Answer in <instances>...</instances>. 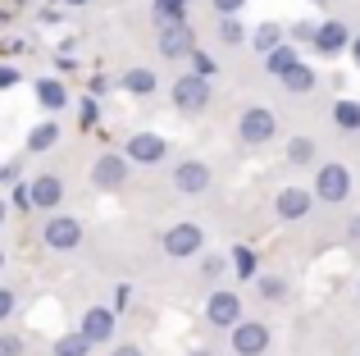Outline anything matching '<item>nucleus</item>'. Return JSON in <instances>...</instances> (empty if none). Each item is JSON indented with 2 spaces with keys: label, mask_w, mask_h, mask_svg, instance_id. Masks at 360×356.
Returning a JSON list of instances; mask_svg holds the SVG:
<instances>
[{
  "label": "nucleus",
  "mask_w": 360,
  "mask_h": 356,
  "mask_svg": "<svg viewBox=\"0 0 360 356\" xmlns=\"http://www.w3.org/2000/svg\"><path fill=\"white\" fill-rule=\"evenodd\" d=\"M187 60H192V73H201V78H214V73H219V64H214L205 51H196V46H192V55H187Z\"/></svg>",
  "instance_id": "nucleus-29"
},
{
  "label": "nucleus",
  "mask_w": 360,
  "mask_h": 356,
  "mask_svg": "<svg viewBox=\"0 0 360 356\" xmlns=\"http://www.w3.org/2000/svg\"><path fill=\"white\" fill-rule=\"evenodd\" d=\"M214 14H238V9H246V0H210Z\"/></svg>",
  "instance_id": "nucleus-33"
},
{
  "label": "nucleus",
  "mask_w": 360,
  "mask_h": 356,
  "mask_svg": "<svg viewBox=\"0 0 360 356\" xmlns=\"http://www.w3.org/2000/svg\"><path fill=\"white\" fill-rule=\"evenodd\" d=\"M288 165L310 170V165H315V142H310V137H292L288 142Z\"/></svg>",
  "instance_id": "nucleus-22"
},
{
  "label": "nucleus",
  "mask_w": 360,
  "mask_h": 356,
  "mask_svg": "<svg viewBox=\"0 0 360 356\" xmlns=\"http://www.w3.org/2000/svg\"><path fill=\"white\" fill-rule=\"evenodd\" d=\"M347 238H352V242H356V247H360V215H356V220H352V224H347Z\"/></svg>",
  "instance_id": "nucleus-39"
},
{
  "label": "nucleus",
  "mask_w": 360,
  "mask_h": 356,
  "mask_svg": "<svg viewBox=\"0 0 360 356\" xmlns=\"http://www.w3.org/2000/svg\"><path fill=\"white\" fill-rule=\"evenodd\" d=\"M119 87L128 91V96H150V91H155V73L150 69H128L119 78Z\"/></svg>",
  "instance_id": "nucleus-20"
},
{
  "label": "nucleus",
  "mask_w": 360,
  "mask_h": 356,
  "mask_svg": "<svg viewBox=\"0 0 360 356\" xmlns=\"http://www.w3.org/2000/svg\"><path fill=\"white\" fill-rule=\"evenodd\" d=\"M251 42H255V51H260V55H264V51H274V46L283 42V23H260Z\"/></svg>",
  "instance_id": "nucleus-25"
},
{
  "label": "nucleus",
  "mask_w": 360,
  "mask_h": 356,
  "mask_svg": "<svg viewBox=\"0 0 360 356\" xmlns=\"http://www.w3.org/2000/svg\"><path fill=\"white\" fill-rule=\"evenodd\" d=\"M356 293H360V284H356Z\"/></svg>",
  "instance_id": "nucleus-45"
},
{
  "label": "nucleus",
  "mask_w": 360,
  "mask_h": 356,
  "mask_svg": "<svg viewBox=\"0 0 360 356\" xmlns=\"http://www.w3.org/2000/svg\"><path fill=\"white\" fill-rule=\"evenodd\" d=\"M229 338H233V352L238 356H264L269 352V329L260 320H246V315L229 329Z\"/></svg>",
  "instance_id": "nucleus-6"
},
{
  "label": "nucleus",
  "mask_w": 360,
  "mask_h": 356,
  "mask_svg": "<svg viewBox=\"0 0 360 356\" xmlns=\"http://www.w3.org/2000/svg\"><path fill=\"white\" fill-rule=\"evenodd\" d=\"M41 238H46V247H51V251H78L82 247V224L73 220V215H55L51 210Z\"/></svg>",
  "instance_id": "nucleus-5"
},
{
  "label": "nucleus",
  "mask_w": 360,
  "mask_h": 356,
  "mask_svg": "<svg viewBox=\"0 0 360 356\" xmlns=\"http://www.w3.org/2000/svg\"><path fill=\"white\" fill-rule=\"evenodd\" d=\"M210 183H214V174H210V165H205V160H178V165H174V187H178L183 196L210 192Z\"/></svg>",
  "instance_id": "nucleus-10"
},
{
  "label": "nucleus",
  "mask_w": 360,
  "mask_h": 356,
  "mask_svg": "<svg viewBox=\"0 0 360 356\" xmlns=\"http://www.w3.org/2000/svg\"><path fill=\"white\" fill-rule=\"evenodd\" d=\"M310 205H315V192H310V187H283L278 201H274V210H278V220L297 224V220L310 215Z\"/></svg>",
  "instance_id": "nucleus-14"
},
{
  "label": "nucleus",
  "mask_w": 360,
  "mask_h": 356,
  "mask_svg": "<svg viewBox=\"0 0 360 356\" xmlns=\"http://www.w3.org/2000/svg\"><path fill=\"white\" fill-rule=\"evenodd\" d=\"M5 215H9V201H5V196H0V224H5Z\"/></svg>",
  "instance_id": "nucleus-41"
},
{
  "label": "nucleus",
  "mask_w": 360,
  "mask_h": 356,
  "mask_svg": "<svg viewBox=\"0 0 360 356\" xmlns=\"http://www.w3.org/2000/svg\"><path fill=\"white\" fill-rule=\"evenodd\" d=\"M205 320H210L214 329H233V324L242 320V297L233 293V288H214L210 302H205Z\"/></svg>",
  "instance_id": "nucleus-7"
},
{
  "label": "nucleus",
  "mask_w": 360,
  "mask_h": 356,
  "mask_svg": "<svg viewBox=\"0 0 360 356\" xmlns=\"http://www.w3.org/2000/svg\"><path fill=\"white\" fill-rule=\"evenodd\" d=\"M78 329L87 333V343H91V348H101V343H110V338H115L119 315L110 311V306H87V311H82V324H78Z\"/></svg>",
  "instance_id": "nucleus-11"
},
{
  "label": "nucleus",
  "mask_w": 360,
  "mask_h": 356,
  "mask_svg": "<svg viewBox=\"0 0 360 356\" xmlns=\"http://www.w3.org/2000/svg\"><path fill=\"white\" fill-rule=\"evenodd\" d=\"M192 27L183 23V18H174V23H160V55L165 60H187L192 55Z\"/></svg>",
  "instance_id": "nucleus-12"
},
{
  "label": "nucleus",
  "mask_w": 360,
  "mask_h": 356,
  "mask_svg": "<svg viewBox=\"0 0 360 356\" xmlns=\"http://www.w3.org/2000/svg\"><path fill=\"white\" fill-rule=\"evenodd\" d=\"M288 37H292V42H310V37H315V27H310V23H292Z\"/></svg>",
  "instance_id": "nucleus-34"
},
{
  "label": "nucleus",
  "mask_w": 360,
  "mask_h": 356,
  "mask_svg": "<svg viewBox=\"0 0 360 356\" xmlns=\"http://www.w3.org/2000/svg\"><path fill=\"white\" fill-rule=\"evenodd\" d=\"M18 178V165H0V183H14Z\"/></svg>",
  "instance_id": "nucleus-38"
},
{
  "label": "nucleus",
  "mask_w": 360,
  "mask_h": 356,
  "mask_svg": "<svg viewBox=\"0 0 360 356\" xmlns=\"http://www.w3.org/2000/svg\"><path fill=\"white\" fill-rule=\"evenodd\" d=\"M315 201L319 205H342L347 196H352V170H347L342 160H328V165H319L315 170Z\"/></svg>",
  "instance_id": "nucleus-1"
},
{
  "label": "nucleus",
  "mask_w": 360,
  "mask_h": 356,
  "mask_svg": "<svg viewBox=\"0 0 360 356\" xmlns=\"http://www.w3.org/2000/svg\"><path fill=\"white\" fill-rule=\"evenodd\" d=\"M201 269H205V279H224V274H229V256H205L201 260Z\"/></svg>",
  "instance_id": "nucleus-30"
},
{
  "label": "nucleus",
  "mask_w": 360,
  "mask_h": 356,
  "mask_svg": "<svg viewBox=\"0 0 360 356\" xmlns=\"http://www.w3.org/2000/svg\"><path fill=\"white\" fill-rule=\"evenodd\" d=\"M310 42H315V51H319V55H338V51H347L352 32H347L342 18H328V23H319V27H315V37H310Z\"/></svg>",
  "instance_id": "nucleus-15"
},
{
  "label": "nucleus",
  "mask_w": 360,
  "mask_h": 356,
  "mask_svg": "<svg viewBox=\"0 0 360 356\" xmlns=\"http://www.w3.org/2000/svg\"><path fill=\"white\" fill-rule=\"evenodd\" d=\"M9 315H14V293L0 288V320H9Z\"/></svg>",
  "instance_id": "nucleus-35"
},
{
  "label": "nucleus",
  "mask_w": 360,
  "mask_h": 356,
  "mask_svg": "<svg viewBox=\"0 0 360 356\" xmlns=\"http://www.w3.org/2000/svg\"><path fill=\"white\" fill-rule=\"evenodd\" d=\"M27 192H32V210H60L64 205V178L60 174H37L32 183H27Z\"/></svg>",
  "instance_id": "nucleus-13"
},
{
  "label": "nucleus",
  "mask_w": 360,
  "mask_h": 356,
  "mask_svg": "<svg viewBox=\"0 0 360 356\" xmlns=\"http://www.w3.org/2000/svg\"><path fill=\"white\" fill-rule=\"evenodd\" d=\"M292 64H301V55H297V46H292V42H278L274 51H264V73H269V78L288 73Z\"/></svg>",
  "instance_id": "nucleus-16"
},
{
  "label": "nucleus",
  "mask_w": 360,
  "mask_h": 356,
  "mask_svg": "<svg viewBox=\"0 0 360 356\" xmlns=\"http://www.w3.org/2000/svg\"><path fill=\"white\" fill-rule=\"evenodd\" d=\"M229 265L238 269V279H255V274H260V269H255V251L251 247H233L229 251Z\"/></svg>",
  "instance_id": "nucleus-24"
},
{
  "label": "nucleus",
  "mask_w": 360,
  "mask_h": 356,
  "mask_svg": "<svg viewBox=\"0 0 360 356\" xmlns=\"http://www.w3.org/2000/svg\"><path fill=\"white\" fill-rule=\"evenodd\" d=\"M219 18H224V23H219V37H224V42H229V46H242L246 27L238 23V14H219Z\"/></svg>",
  "instance_id": "nucleus-27"
},
{
  "label": "nucleus",
  "mask_w": 360,
  "mask_h": 356,
  "mask_svg": "<svg viewBox=\"0 0 360 356\" xmlns=\"http://www.w3.org/2000/svg\"><path fill=\"white\" fill-rule=\"evenodd\" d=\"M283 91H292V96H306V91H315V73L306 69V64H292L288 73H278Z\"/></svg>",
  "instance_id": "nucleus-19"
},
{
  "label": "nucleus",
  "mask_w": 360,
  "mask_h": 356,
  "mask_svg": "<svg viewBox=\"0 0 360 356\" xmlns=\"http://www.w3.org/2000/svg\"><path fill=\"white\" fill-rule=\"evenodd\" d=\"M37 101H41L51 115H60V110L69 106V91H64L60 78H37Z\"/></svg>",
  "instance_id": "nucleus-17"
},
{
  "label": "nucleus",
  "mask_w": 360,
  "mask_h": 356,
  "mask_svg": "<svg viewBox=\"0 0 360 356\" xmlns=\"http://www.w3.org/2000/svg\"><path fill=\"white\" fill-rule=\"evenodd\" d=\"M123 155H128V165H160L169 155V142L160 133H132L123 142Z\"/></svg>",
  "instance_id": "nucleus-9"
},
{
  "label": "nucleus",
  "mask_w": 360,
  "mask_h": 356,
  "mask_svg": "<svg viewBox=\"0 0 360 356\" xmlns=\"http://www.w3.org/2000/svg\"><path fill=\"white\" fill-rule=\"evenodd\" d=\"M255 279H260L255 288H260V297H264V302H283V297H288V284H283L278 274H255Z\"/></svg>",
  "instance_id": "nucleus-26"
},
{
  "label": "nucleus",
  "mask_w": 360,
  "mask_h": 356,
  "mask_svg": "<svg viewBox=\"0 0 360 356\" xmlns=\"http://www.w3.org/2000/svg\"><path fill=\"white\" fill-rule=\"evenodd\" d=\"M123 183H128V155L123 151L96 155V165H91V187H96V192H119Z\"/></svg>",
  "instance_id": "nucleus-4"
},
{
  "label": "nucleus",
  "mask_w": 360,
  "mask_h": 356,
  "mask_svg": "<svg viewBox=\"0 0 360 356\" xmlns=\"http://www.w3.org/2000/svg\"><path fill=\"white\" fill-rule=\"evenodd\" d=\"M0 265H5V256H0Z\"/></svg>",
  "instance_id": "nucleus-44"
},
{
  "label": "nucleus",
  "mask_w": 360,
  "mask_h": 356,
  "mask_svg": "<svg viewBox=\"0 0 360 356\" xmlns=\"http://www.w3.org/2000/svg\"><path fill=\"white\" fill-rule=\"evenodd\" d=\"M110 356H141V348H137V343H119V348L110 352Z\"/></svg>",
  "instance_id": "nucleus-37"
},
{
  "label": "nucleus",
  "mask_w": 360,
  "mask_h": 356,
  "mask_svg": "<svg viewBox=\"0 0 360 356\" xmlns=\"http://www.w3.org/2000/svg\"><path fill=\"white\" fill-rule=\"evenodd\" d=\"M60 5H91V0H60Z\"/></svg>",
  "instance_id": "nucleus-42"
},
{
  "label": "nucleus",
  "mask_w": 360,
  "mask_h": 356,
  "mask_svg": "<svg viewBox=\"0 0 360 356\" xmlns=\"http://www.w3.org/2000/svg\"><path fill=\"white\" fill-rule=\"evenodd\" d=\"M274 133H278V119H274V110H264V106H246L242 110V119H238V137L246 146H264V142H274Z\"/></svg>",
  "instance_id": "nucleus-2"
},
{
  "label": "nucleus",
  "mask_w": 360,
  "mask_h": 356,
  "mask_svg": "<svg viewBox=\"0 0 360 356\" xmlns=\"http://www.w3.org/2000/svg\"><path fill=\"white\" fill-rule=\"evenodd\" d=\"M60 133H64V128H60V124H55V119H41V124H37V128H32V133H27V151H32V155H41V151H51V146H55V142H60Z\"/></svg>",
  "instance_id": "nucleus-18"
},
{
  "label": "nucleus",
  "mask_w": 360,
  "mask_h": 356,
  "mask_svg": "<svg viewBox=\"0 0 360 356\" xmlns=\"http://www.w3.org/2000/svg\"><path fill=\"white\" fill-rule=\"evenodd\" d=\"M174 106L183 110V115H201V110H210V78H201V73H183V78H174Z\"/></svg>",
  "instance_id": "nucleus-3"
},
{
  "label": "nucleus",
  "mask_w": 360,
  "mask_h": 356,
  "mask_svg": "<svg viewBox=\"0 0 360 356\" xmlns=\"http://www.w3.org/2000/svg\"><path fill=\"white\" fill-rule=\"evenodd\" d=\"M14 82H18V69H9V64H0V91H5V87H14Z\"/></svg>",
  "instance_id": "nucleus-36"
},
{
  "label": "nucleus",
  "mask_w": 360,
  "mask_h": 356,
  "mask_svg": "<svg viewBox=\"0 0 360 356\" xmlns=\"http://www.w3.org/2000/svg\"><path fill=\"white\" fill-rule=\"evenodd\" d=\"M333 124L338 128H342V133H360V106H356V101H338V106H333Z\"/></svg>",
  "instance_id": "nucleus-21"
},
{
  "label": "nucleus",
  "mask_w": 360,
  "mask_h": 356,
  "mask_svg": "<svg viewBox=\"0 0 360 356\" xmlns=\"http://www.w3.org/2000/svg\"><path fill=\"white\" fill-rule=\"evenodd\" d=\"M347 46H352V55H356V64H360V37H352Z\"/></svg>",
  "instance_id": "nucleus-40"
},
{
  "label": "nucleus",
  "mask_w": 360,
  "mask_h": 356,
  "mask_svg": "<svg viewBox=\"0 0 360 356\" xmlns=\"http://www.w3.org/2000/svg\"><path fill=\"white\" fill-rule=\"evenodd\" d=\"M201 242H205L201 224L183 220V224H174V229L165 233V256H174V260H187V256H196V251H201Z\"/></svg>",
  "instance_id": "nucleus-8"
},
{
  "label": "nucleus",
  "mask_w": 360,
  "mask_h": 356,
  "mask_svg": "<svg viewBox=\"0 0 360 356\" xmlns=\"http://www.w3.org/2000/svg\"><path fill=\"white\" fill-rule=\"evenodd\" d=\"M9 205H14V210H32V192H27V183H18V178H14V192H9Z\"/></svg>",
  "instance_id": "nucleus-31"
},
{
  "label": "nucleus",
  "mask_w": 360,
  "mask_h": 356,
  "mask_svg": "<svg viewBox=\"0 0 360 356\" xmlns=\"http://www.w3.org/2000/svg\"><path fill=\"white\" fill-rule=\"evenodd\" d=\"M27 343L18 338V333H0V356H23Z\"/></svg>",
  "instance_id": "nucleus-32"
},
{
  "label": "nucleus",
  "mask_w": 360,
  "mask_h": 356,
  "mask_svg": "<svg viewBox=\"0 0 360 356\" xmlns=\"http://www.w3.org/2000/svg\"><path fill=\"white\" fill-rule=\"evenodd\" d=\"M55 356H91V343L87 333H64V338H55Z\"/></svg>",
  "instance_id": "nucleus-23"
},
{
  "label": "nucleus",
  "mask_w": 360,
  "mask_h": 356,
  "mask_svg": "<svg viewBox=\"0 0 360 356\" xmlns=\"http://www.w3.org/2000/svg\"><path fill=\"white\" fill-rule=\"evenodd\" d=\"M187 0H155V18L160 23H174V18H183Z\"/></svg>",
  "instance_id": "nucleus-28"
},
{
  "label": "nucleus",
  "mask_w": 360,
  "mask_h": 356,
  "mask_svg": "<svg viewBox=\"0 0 360 356\" xmlns=\"http://www.w3.org/2000/svg\"><path fill=\"white\" fill-rule=\"evenodd\" d=\"M187 356H214V352H187Z\"/></svg>",
  "instance_id": "nucleus-43"
}]
</instances>
